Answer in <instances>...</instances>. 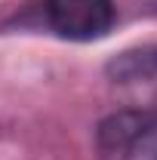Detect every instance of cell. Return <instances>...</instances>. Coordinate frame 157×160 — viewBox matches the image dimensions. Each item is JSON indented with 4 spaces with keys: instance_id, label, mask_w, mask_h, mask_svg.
Masks as SVG:
<instances>
[{
    "instance_id": "6da1fadb",
    "label": "cell",
    "mask_w": 157,
    "mask_h": 160,
    "mask_svg": "<svg viewBox=\"0 0 157 160\" xmlns=\"http://www.w3.org/2000/svg\"><path fill=\"white\" fill-rule=\"evenodd\" d=\"M99 160H157V111L129 108L102 120L96 132Z\"/></svg>"
},
{
    "instance_id": "7a4b0ae2",
    "label": "cell",
    "mask_w": 157,
    "mask_h": 160,
    "mask_svg": "<svg viewBox=\"0 0 157 160\" xmlns=\"http://www.w3.org/2000/svg\"><path fill=\"white\" fill-rule=\"evenodd\" d=\"M49 28L68 40H96L105 37L114 25L111 0H46Z\"/></svg>"
}]
</instances>
